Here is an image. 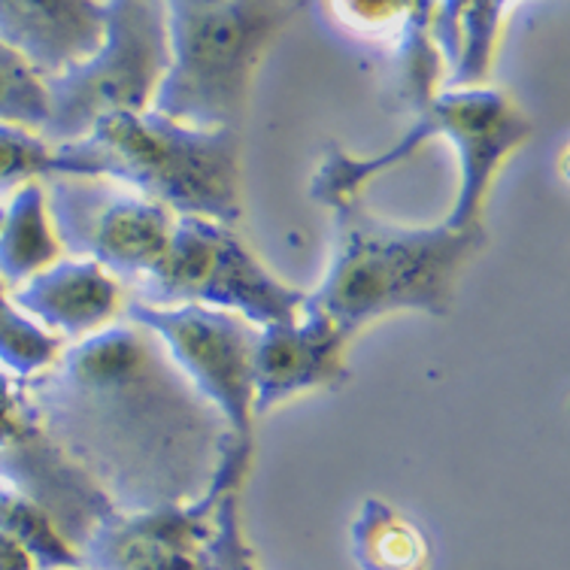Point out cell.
<instances>
[{
  "instance_id": "obj_1",
  "label": "cell",
  "mask_w": 570,
  "mask_h": 570,
  "mask_svg": "<svg viewBox=\"0 0 570 570\" xmlns=\"http://www.w3.org/2000/svg\"><path fill=\"white\" fill-rule=\"evenodd\" d=\"M46 434L121 513L198 504L234 443L228 422L131 318L24 380Z\"/></svg>"
},
{
  "instance_id": "obj_2",
  "label": "cell",
  "mask_w": 570,
  "mask_h": 570,
  "mask_svg": "<svg viewBox=\"0 0 570 570\" xmlns=\"http://www.w3.org/2000/svg\"><path fill=\"white\" fill-rule=\"evenodd\" d=\"M334 209V253L328 274L307 307L350 341L364 325L401 309L450 316L464 264L485 246V228H404L367 209L362 191L322 200Z\"/></svg>"
},
{
  "instance_id": "obj_3",
  "label": "cell",
  "mask_w": 570,
  "mask_h": 570,
  "mask_svg": "<svg viewBox=\"0 0 570 570\" xmlns=\"http://www.w3.org/2000/svg\"><path fill=\"white\" fill-rule=\"evenodd\" d=\"M52 176H100L174 216L240 222V131H195L158 112H116L52 146Z\"/></svg>"
},
{
  "instance_id": "obj_4",
  "label": "cell",
  "mask_w": 570,
  "mask_h": 570,
  "mask_svg": "<svg viewBox=\"0 0 570 570\" xmlns=\"http://www.w3.org/2000/svg\"><path fill=\"white\" fill-rule=\"evenodd\" d=\"M170 65L149 110L195 131H240L267 46L301 7L283 0L165 3Z\"/></svg>"
},
{
  "instance_id": "obj_5",
  "label": "cell",
  "mask_w": 570,
  "mask_h": 570,
  "mask_svg": "<svg viewBox=\"0 0 570 570\" xmlns=\"http://www.w3.org/2000/svg\"><path fill=\"white\" fill-rule=\"evenodd\" d=\"M107 37L86 65L43 79L49 119L43 137L49 146L82 140L100 119L116 112H146L170 65L167 10L158 0L104 3Z\"/></svg>"
},
{
  "instance_id": "obj_6",
  "label": "cell",
  "mask_w": 570,
  "mask_h": 570,
  "mask_svg": "<svg viewBox=\"0 0 570 570\" xmlns=\"http://www.w3.org/2000/svg\"><path fill=\"white\" fill-rule=\"evenodd\" d=\"M137 304L146 307L225 309L255 328L295 322L307 304V292L276 279L237 230L195 216H176L161 262L137 279Z\"/></svg>"
},
{
  "instance_id": "obj_7",
  "label": "cell",
  "mask_w": 570,
  "mask_h": 570,
  "mask_svg": "<svg viewBox=\"0 0 570 570\" xmlns=\"http://www.w3.org/2000/svg\"><path fill=\"white\" fill-rule=\"evenodd\" d=\"M46 213L61 253L137 283L161 262L176 216L100 176H46Z\"/></svg>"
},
{
  "instance_id": "obj_8",
  "label": "cell",
  "mask_w": 570,
  "mask_h": 570,
  "mask_svg": "<svg viewBox=\"0 0 570 570\" xmlns=\"http://www.w3.org/2000/svg\"><path fill=\"white\" fill-rule=\"evenodd\" d=\"M125 318L165 343L176 367L228 422L234 446H255V341L258 328L237 313L209 307H146L134 301Z\"/></svg>"
},
{
  "instance_id": "obj_9",
  "label": "cell",
  "mask_w": 570,
  "mask_h": 570,
  "mask_svg": "<svg viewBox=\"0 0 570 570\" xmlns=\"http://www.w3.org/2000/svg\"><path fill=\"white\" fill-rule=\"evenodd\" d=\"M0 483L40 507L67 547L79 552L116 507L46 434L24 380L0 371Z\"/></svg>"
},
{
  "instance_id": "obj_10",
  "label": "cell",
  "mask_w": 570,
  "mask_h": 570,
  "mask_svg": "<svg viewBox=\"0 0 570 570\" xmlns=\"http://www.w3.org/2000/svg\"><path fill=\"white\" fill-rule=\"evenodd\" d=\"M419 121H425L431 137L443 134L455 142L461 161L459 200L452 207L450 219L443 222L452 230H468L483 225L485 195L492 186L498 167L507 155L531 137L534 125L519 110L504 91L492 88H468V91H443L434 98Z\"/></svg>"
},
{
  "instance_id": "obj_11",
  "label": "cell",
  "mask_w": 570,
  "mask_h": 570,
  "mask_svg": "<svg viewBox=\"0 0 570 570\" xmlns=\"http://www.w3.org/2000/svg\"><path fill=\"white\" fill-rule=\"evenodd\" d=\"M222 498L209 492L198 504L146 513L112 510L79 547V564L82 570H204L200 552Z\"/></svg>"
},
{
  "instance_id": "obj_12",
  "label": "cell",
  "mask_w": 570,
  "mask_h": 570,
  "mask_svg": "<svg viewBox=\"0 0 570 570\" xmlns=\"http://www.w3.org/2000/svg\"><path fill=\"white\" fill-rule=\"evenodd\" d=\"M343 350L346 337L307 304L295 322L258 328L253 358L255 416H264L304 392L341 389L350 380Z\"/></svg>"
},
{
  "instance_id": "obj_13",
  "label": "cell",
  "mask_w": 570,
  "mask_h": 570,
  "mask_svg": "<svg viewBox=\"0 0 570 570\" xmlns=\"http://www.w3.org/2000/svg\"><path fill=\"white\" fill-rule=\"evenodd\" d=\"M107 37L104 3H0V43L10 46L40 79L86 65Z\"/></svg>"
},
{
  "instance_id": "obj_14",
  "label": "cell",
  "mask_w": 570,
  "mask_h": 570,
  "mask_svg": "<svg viewBox=\"0 0 570 570\" xmlns=\"http://www.w3.org/2000/svg\"><path fill=\"white\" fill-rule=\"evenodd\" d=\"M12 307L65 343H79L110 328L121 313V285L104 267L61 258L12 292Z\"/></svg>"
},
{
  "instance_id": "obj_15",
  "label": "cell",
  "mask_w": 570,
  "mask_h": 570,
  "mask_svg": "<svg viewBox=\"0 0 570 570\" xmlns=\"http://www.w3.org/2000/svg\"><path fill=\"white\" fill-rule=\"evenodd\" d=\"M513 10V3H434L431 7L428 31L438 46L443 70H450L443 91L483 88L492 73L507 12Z\"/></svg>"
},
{
  "instance_id": "obj_16",
  "label": "cell",
  "mask_w": 570,
  "mask_h": 570,
  "mask_svg": "<svg viewBox=\"0 0 570 570\" xmlns=\"http://www.w3.org/2000/svg\"><path fill=\"white\" fill-rule=\"evenodd\" d=\"M56 262H61V246L46 213L43 183H28L0 219V283L16 292Z\"/></svg>"
},
{
  "instance_id": "obj_17",
  "label": "cell",
  "mask_w": 570,
  "mask_h": 570,
  "mask_svg": "<svg viewBox=\"0 0 570 570\" xmlns=\"http://www.w3.org/2000/svg\"><path fill=\"white\" fill-rule=\"evenodd\" d=\"M352 559L362 570H428L431 549L406 515L367 498L352 522Z\"/></svg>"
},
{
  "instance_id": "obj_18",
  "label": "cell",
  "mask_w": 570,
  "mask_h": 570,
  "mask_svg": "<svg viewBox=\"0 0 570 570\" xmlns=\"http://www.w3.org/2000/svg\"><path fill=\"white\" fill-rule=\"evenodd\" d=\"M431 7L434 3H410L404 28L392 40L397 98H401V107L413 112L416 119L434 104L440 79H443V61H440L438 46L428 31Z\"/></svg>"
},
{
  "instance_id": "obj_19",
  "label": "cell",
  "mask_w": 570,
  "mask_h": 570,
  "mask_svg": "<svg viewBox=\"0 0 570 570\" xmlns=\"http://www.w3.org/2000/svg\"><path fill=\"white\" fill-rule=\"evenodd\" d=\"M0 531L28 549L37 570H82L79 556L61 540L43 510L3 483H0Z\"/></svg>"
},
{
  "instance_id": "obj_20",
  "label": "cell",
  "mask_w": 570,
  "mask_h": 570,
  "mask_svg": "<svg viewBox=\"0 0 570 570\" xmlns=\"http://www.w3.org/2000/svg\"><path fill=\"white\" fill-rule=\"evenodd\" d=\"M61 350H65V341L52 337L33 318L12 307L7 285L0 283V364L12 376L31 380L56 362Z\"/></svg>"
},
{
  "instance_id": "obj_21",
  "label": "cell",
  "mask_w": 570,
  "mask_h": 570,
  "mask_svg": "<svg viewBox=\"0 0 570 570\" xmlns=\"http://www.w3.org/2000/svg\"><path fill=\"white\" fill-rule=\"evenodd\" d=\"M49 119V98L43 79L0 43V125H16L24 131L40 134Z\"/></svg>"
},
{
  "instance_id": "obj_22",
  "label": "cell",
  "mask_w": 570,
  "mask_h": 570,
  "mask_svg": "<svg viewBox=\"0 0 570 570\" xmlns=\"http://www.w3.org/2000/svg\"><path fill=\"white\" fill-rule=\"evenodd\" d=\"M52 176V146L40 134L0 125V195Z\"/></svg>"
},
{
  "instance_id": "obj_23",
  "label": "cell",
  "mask_w": 570,
  "mask_h": 570,
  "mask_svg": "<svg viewBox=\"0 0 570 570\" xmlns=\"http://www.w3.org/2000/svg\"><path fill=\"white\" fill-rule=\"evenodd\" d=\"M204 570H258L253 547L243 538L240 525V492L225 494L216 507L213 534L200 552Z\"/></svg>"
},
{
  "instance_id": "obj_24",
  "label": "cell",
  "mask_w": 570,
  "mask_h": 570,
  "mask_svg": "<svg viewBox=\"0 0 570 570\" xmlns=\"http://www.w3.org/2000/svg\"><path fill=\"white\" fill-rule=\"evenodd\" d=\"M0 570H37L28 549L3 531H0Z\"/></svg>"
},
{
  "instance_id": "obj_25",
  "label": "cell",
  "mask_w": 570,
  "mask_h": 570,
  "mask_svg": "<svg viewBox=\"0 0 570 570\" xmlns=\"http://www.w3.org/2000/svg\"><path fill=\"white\" fill-rule=\"evenodd\" d=\"M0 219H3V209H0Z\"/></svg>"
}]
</instances>
